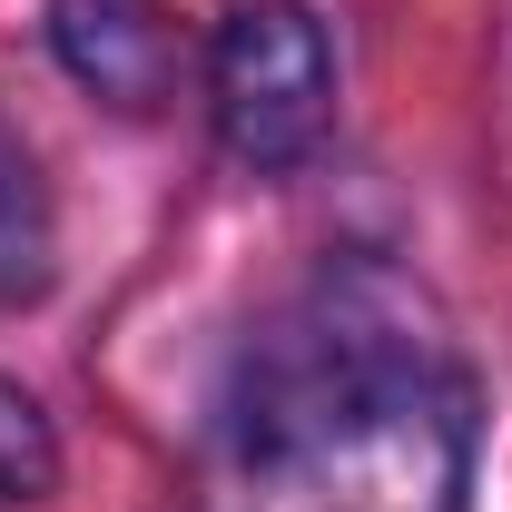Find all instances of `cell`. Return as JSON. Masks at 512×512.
<instances>
[{
  "instance_id": "cell-3",
  "label": "cell",
  "mask_w": 512,
  "mask_h": 512,
  "mask_svg": "<svg viewBox=\"0 0 512 512\" xmlns=\"http://www.w3.org/2000/svg\"><path fill=\"white\" fill-rule=\"evenodd\" d=\"M50 493V424L20 384H0V503H40Z\"/></svg>"
},
{
  "instance_id": "cell-2",
  "label": "cell",
  "mask_w": 512,
  "mask_h": 512,
  "mask_svg": "<svg viewBox=\"0 0 512 512\" xmlns=\"http://www.w3.org/2000/svg\"><path fill=\"white\" fill-rule=\"evenodd\" d=\"M207 99H217V138L256 158V168H286L306 158L335 119V50H325V20L296 0H247L227 10L217 50H207Z\"/></svg>"
},
{
  "instance_id": "cell-1",
  "label": "cell",
  "mask_w": 512,
  "mask_h": 512,
  "mask_svg": "<svg viewBox=\"0 0 512 512\" xmlns=\"http://www.w3.org/2000/svg\"><path fill=\"white\" fill-rule=\"evenodd\" d=\"M247 463L266 512H453L463 424L424 355L335 345L266 394Z\"/></svg>"
}]
</instances>
